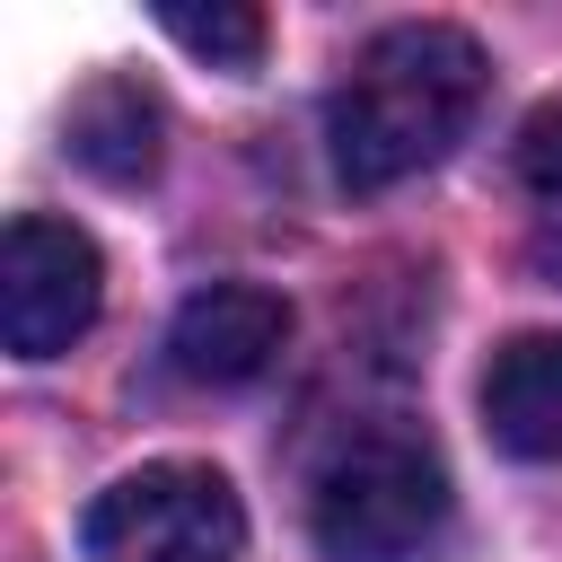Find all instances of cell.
<instances>
[{"label": "cell", "mask_w": 562, "mask_h": 562, "mask_svg": "<svg viewBox=\"0 0 562 562\" xmlns=\"http://www.w3.org/2000/svg\"><path fill=\"white\" fill-rule=\"evenodd\" d=\"M483 44L448 18H404L351 53V79L325 97V158L351 193H386L439 167L483 114Z\"/></svg>", "instance_id": "6da1fadb"}, {"label": "cell", "mask_w": 562, "mask_h": 562, "mask_svg": "<svg viewBox=\"0 0 562 562\" xmlns=\"http://www.w3.org/2000/svg\"><path fill=\"white\" fill-rule=\"evenodd\" d=\"M307 536L325 562H413L448 536V465L422 430L369 422L307 483Z\"/></svg>", "instance_id": "7a4b0ae2"}, {"label": "cell", "mask_w": 562, "mask_h": 562, "mask_svg": "<svg viewBox=\"0 0 562 562\" xmlns=\"http://www.w3.org/2000/svg\"><path fill=\"white\" fill-rule=\"evenodd\" d=\"M88 562H237L246 553V509L228 492V474L167 457V465H132L114 474L88 518H79Z\"/></svg>", "instance_id": "3957f363"}, {"label": "cell", "mask_w": 562, "mask_h": 562, "mask_svg": "<svg viewBox=\"0 0 562 562\" xmlns=\"http://www.w3.org/2000/svg\"><path fill=\"white\" fill-rule=\"evenodd\" d=\"M97 299H105L97 246L70 220L18 211L9 246H0V334H9V351L18 360H61L97 325Z\"/></svg>", "instance_id": "277c9868"}, {"label": "cell", "mask_w": 562, "mask_h": 562, "mask_svg": "<svg viewBox=\"0 0 562 562\" xmlns=\"http://www.w3.org/2000/svg\"><path fill=\"white\" fill-rule=\"evenodd\" d=\"M290 342V307L255 281H211L176 307L167 325V369L184 386H246L272 369V351Z\"/></svg>", "instance_id": "5b68a950"}, {"label": "cell", "mask_w": 562, "mask_h": 562, "mask_svg": "<svg viewBox=\"0 0 562 562\" xmlns=\"http://www.w3.org/2000/svg\"><path fill=\"white\" fill-rule=\"evenodd\" d=\"M483 430L527 465H562V334H518L483 369Z\"/></svg>", "instance_id": "8992f818"}, {"label": "cell", "mask_w": 562, "mask_h": 562, "mask_svg": "<svg viewBox=\"0 0 562 562\" xmlns=\"http://www.w3.org/2000/svg\"><path fill=\"white\" fill-rule=\"evenodd\" d=\"M70 158L105 184H140L158 167V97L140 79H88L70 97V123H61Z\"/></svg>", "instance_id": "52a82bcc"}, {"label": "cell", "mask_w": 562, "mask_h": 562, "mask_svg": "<svg viewBox=\"0 0 562 562\" xmlns=\"http://www.w3.org/2000/svg\"><path fill=\"white\" fill-rule=\"evenodd\" d=\"M518 202H527V255L544 281H562V105L527 114L518 132Z\"/></svg>", "instance_id": "ba28073f"}, {"label": "cell", "mask_w": 562, "mask_h": 562, "mask_svg": "<svg viewBox=\"0 0 562 562\" xmlns=\"http://www.w3.org/2000/svg\"><path fill=\"white\" fill-rule=\"evenodd\" d=\"M158 26L184 53H202L211 70H255L263 61V18L255 9H158Z\"/></svg>", "instance_id": "9c48e42d"}]
</instances>
